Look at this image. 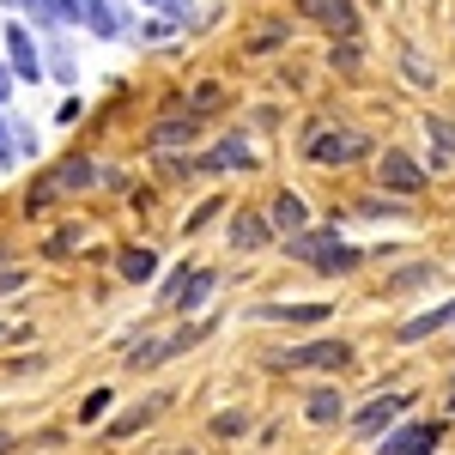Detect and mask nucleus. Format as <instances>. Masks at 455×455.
Instances as JSON below:
<instances>
[{"label":"nucleus","mask_w":455,"mask_h":455,"mask_svg":"<svg viewBox=\"0 0 455 455\" xmlns=\"http://www.w3.org/2000/svg\"><path fill=\"white\" fill-rule=\"evenodd\" d=\"M85 231H92V225H79V219H68V225H61V231H55V237L43 243V255H49V261H61V255H73V249L85 243Z\"/></svg>","instance_id":"obj_19"},{"label":"nucleus","mask_w":455,"mask_h":455,"mask_svg":"<svg viewBox=\"0 0 455 455\" xmlns=\"http://www.w3.org/2000/svg\"><path fill=\"white\" fill-rule=\"evenodd\" d=\"M450 413H455V383H450Z\"/></svg>","instance_id":"obj_36"},{"label":"nucleus","mask_w":455,"mask_h":455,"mask_svg":"<svg viewBox=\"0 0 455 455\" xmlns=\"http://www.w3.org/2000/svg\"><path fill=\"white\" fill-rule=\"evenodd\" d=\"M212 291H219V274H212V267H188V280H182V291H176L171 304H176L182 315H195V310L212 298Z\"/></svg>","instance_id":"obj_16"},{"label":"nucleus","mask_w":455,"mask_h":455,"mask_svg":"<svg viewBox=\"0 0 455 455\" xmlns=\"http://www.w3.org/2000/svg\"><path fill=\"white\" fill-rule=\"evenodd\" d=\"M146 6H158V12H171V19H182V12H188L182 0H146Z\"/></svg>","instance_id":"obj_34"},{"label":"nucleus","mask_w":455,"mask_h":455,"mask_svg":"<svg viewBox=\"0 0 455 455\" xmlns=\"http://www.w3.org/2000/svg\"><path fill=\"white\" fill-rule=\"evenodd\" d=\"M304 419H310V425L347 419V395H340V388H310V401H304Z\"/></svg>","instance_id":"obj_17"},{"label":"nucleus","mask_w":455,"mask_h":455,"mask_svg":"<svg viewBox=\"0 0 455 455\" xmlns=\"http://www.w3.org/2000/svg\"><path fill=\"white\" fill-rule=\"evenodd\" d=\"M31 280V274H25V267H0V291H19V285Z\"/></svg>","instance_id":"obj_32"},{"label":"nucleus","mask_w":455,"mask_h":455,"mask_svg":"<svg viewBox=\"0 0 455 455\" xmlns=\"http://www.w3.org/2000/svg\"><path fill=\"white\" fill-rule=\"evenodd\" d=\"M425 134H431V146H437V164H455V122L431 116V122H425Z\"/></svg>","instance_id":"obj_20"},{"label":"nucleus","mask_w":455,"mask_h":455,"mask_svg":"<svg viewBox=\"0 0 455 455\" xmlns=\"http://www.w3.org/2000/svg\"><path fill=\"white\" fill-rule=\"evenodd\" d=\"M225 237H231V249H237V255H255V249L274 243V225H267V212H237Z\"/></svg>","instance_id":"obj_11"},{"label":"nucleus","mask_w":455,"mask_h":455,"mask_svg":"<svg viewBox=\"0 0 455 455\" xmlns=\"http://www.w3.org/2000/svg\"><path fill=\"white\" fill-rule=\"evenodd\" d=\"M104 407H109V388H92V395L79 401V419L92 425V419H98V413H104Z\"/></svg>","instance_id":"obj_29"},{"label":"nucleus","mask_w":455,"mask_h":455,"mask_svg":"<svg viewBox=\"0 0 455 455\" xmlns=\"http://www.w3.org/2000/svg\"><path fill=\"white\" fill-rule=\"evenodd\" d=\"M12 443H19V437H12V431H0V455H6V450H12Z\"/></svg>","instance_id":"obj_35"},{"label":"nucleus","mask_w":455,"mask_h":455,"mask_svg":"<svg viewBox=\"0 0 455 455\" xmlns=\"http://www.w3.org/2000/svg\"><path fill=\"white\" fill-rule=\"evenodd\" d=\"M285 43V25H261V31H255V43H249V49H255V55H261V49H280Z\"/></svg>","instance_id":"obj_30"},{"label":"nucleus","mask_w":455,"mask_h":455,"mask_svg":"<svg viewBox=\"0 0 455 455\" xmlns=\"http://www.w3.org/2000/svg\"><path fill=\"white\" fill-rule=\"evenodd\" d=\"M12 85H19V79H12V68L0 61V109H6V98H12Z\"/></svg>","instance_id":"obj_33"},{"label":"nucleus","mask_w":455,"mask_h":455,"mask_svg":"<svg viewBox=\"0 0 455 455\" xmlns=\"http://www.w3.org/2000/svg\"><path fill=\"white\" fill-rule=\"evenodd\" d=\"M19 164V152H12V122H6V109H0V171H12Z\"/></svg>","instance_id":"obj_28"},{"label":"nucleus","mask_w":455,"mask_h":455,"mask_svg":"<svg viewBox=\"0 0 455 455\" xmlns=\"http://www.w3.org/2000/svg\"><path fill=\"white\" fill-rule=\"evenodd\" d=\"M212 431H219V437H243V431H249V413H243V407H237V413H219V419H212Z\"/></svg>","instance_id":"obj_25"},{"label":"nucleus","mask_w":455,"mask_h":455,"mask_svg":"<svg viewBox=\"0 0 455 455\" xmlns=\"http://www.w3.org/2000/svg\"><path fill=\"white\" fill-rule=\"evenodd\" d=\"M6 68L19 85H43V49H36L31 25H6Z\"/></svg>","instance_id":"obj_4"},{"label":"nucleus","mask_w":455,"mask_h":455,"mask_svg":"<svg viewBox=\"0 0 455 455\" xmlns=\"http://www.w3.org/2000/svg\"><path fill=\"white\" fill-rule=\"evenodd\" d=\"M55 188H61V195H85V188H98V182H104V171H98V158H85V152H73V158H61V164H55Z\"/></svg>","instance_id":"obj_9"},{"label":"nucleus","mask_w":455,"mask_h":455,"mask_svg":"<svg viewBox=\"0 0 455 455\" xmlns=\"http://www.w3.org/2000/svg\"><path fill=\"white\" fill-rule=\"evenodd\" d=\"M201 134V116L188 109V116H164L158 128H152V152H171V146H195Z\"/></svg>","instance_id":"obj_15"},{"label":"nucleus","mask_w":455,"mask_h":455,"mask_svg":"<svg viewBox=\"0 0 455 455\" xmlns=\"http://www.w3.org/2000/svg\"><path fill=\"white\" fill-rule=\"evenodd\" d=\"M358 261H364V249H347V243H334L328 255H322V261H315V267H322V274H352Z\"/></svg>","instance_id":"obj_21"},{"label":"nucleus","mask_w":455,"mask_h":455,"mask_svg":"<svg viewBox=\"0 0 455 455\" xmlns=\"http://www.w3.org/2000/svg\"><path fill=\"white\" fill-rule=\"evenodd\" d=\"M425 280H437V267H431V261H413V267H401V274L388 280V291H413V285H425Z\"/></svg>","instance_id":"obj_23"},{"label":"nucleus","mask_w":455,"mask_h":455,"mask_svg":"<svg viewBox=\"0 0 455 455\" xmlns=\"http://www.w3.org/2000/svg\"><path fill=\"white\" fill-rule=\"evenodd\" d=\"M443 328H455V298H450V304H437V310H419L413 322H401V328H395V340H401V347H413V340L443 334Z\"/></svg>","instance_id":"obj_13"},{"label":"nucleus","mask_w":455,"mask_h":455,"mask_svg":"<svg viewBox=\"0 0 455 455\" xmlns=\"http://www.w3.org/2000/svg\"><path fill=\"white\" fill-rule=\"evenodd\" d=\"M377 182H383L388 195H419V188H425V164L413 158V152L388 146V152H383V164H377Z\"/></svg>","instance_id":"obj_6"},{"label":"nucleus","mask_w":455,"mask_h":455,"mask_svg":"<svg viewBox=\"0 0 455 455\" xmlns=\"http://www.w3.org/2000/svg\"><path fill=\"white\" fill-rule=\"evenodd\" d=\"M334 243H340V219H334V225H304V231H291V237H285V255H298V261H322Z\"/></svg>","instance_id":"obj_8"},{"label":"nucleus","mask_w":455,"mask_h":455,"mask_svg":"<svg viewBox=\"0 0 455 455\" xmlns=\"http://www.w3.org/2000/svg\"><path fill=\"white\" fill-rule=\"evenodd\" d=\"M49 68H55V79H73V55L68 49H49Z\"/></svg>","instance_id":"obj_31"},{"label":"nucleus","mask_w":455,"mask_h":455,"mask_svg":"<svg viewBox=\"0 0 455 455\" xmlns=\"http://www.w3.org/2000/svg\"><path fill=\"white\" fill-rule=\"evenodd\" d=\"M249 322H274V328H298V322H328V304H255Z\"/></svg>","instance_id":"obj_14"},{"label":"nucleus","mask_w":455,"mask_h":455,"mask_svg":"<svg viewBox=\"0 0 455 455\" xmlns=\"http://www.w3.org/2000/svg\"><path fill=\"white\" fill-rule=\"evenodd\" d=\"M0 6H12V0H0Z\"/></svg>","instance_id":"obj_37"},{"label":"nucleus","mask_w":455,"mask_h":455,"mask_svg":"<svg viewBox=\"0 0 455 455\" xmlns=\"http://www.w3.org/2000/svg\"><path fill=\"white\" fill-rule=\"evenodd\" d=\"M401 73H407V79H413V85H437V73L425 68L419 55H401Z\"/></svg>","instance_id":"obj_27"},{"label":"nucleus","mask_w":455,"mask_h":455,"mask_svg":"<svg viewBox=\"0 0 455 455\" xmlns=\"http://www.w3.org/2000/svg\"><path fill=\"white\" fill-rule=\"evenodd\" d=\"M164 407H171V395H164V388H158V395H146V401H134V407H128V413H122V419L109 425L104 437H109V443H122V437H134V431H146V425L158 419V413H164Z\"/></svg>","instance_id":"obj_10"},{"label":"nucleus","mask_w":455,"mask_h":455,"mask_svg":"<svg viewBox=\"0 0 455 455\" xmlns=\"http://www.w3.org/2000/svg\"><path fill=\"white\" fill-rule=\"evenodd\" d=\"M188 171L201 176H225V171H255V152L243 146V134H225V140L212 146V152H201V158H188Z\"/></svg>","instance_id":"obj_7"},{"label":"nucleus","mask_w":455,"mask_h":455,"mask_svg":"<svg viewBox=\"0 0 455 455\" xmlns=\"http://www.w3.org/2000/svg\"><path fill=\"white\" fill-rule=\"evenodd\" d=\"M219 212H225V201H219V195H212V201H201V207L188 212V225H182V231H201V225H207V219H219Z\"/></svg>","instance_id":"obj_26"},{"label":"nucleus","mask_w":455,"mask_h":455,"mask_svg":"<svg viewBox=\"0 0 455 455\" xmlns=\"http://www.w3.org/2000/svg\"><path fill=\"white\" fill-rule=\"evenodd\" d=\"M116 267H122V280H134V285H140V280H152V274H158V255H152V249H122V255H116Z\"/></svg>","instance_id":"obj_18"},{"label":"nucleus","mask_w":455,"mask_h":455,"mask_svg":"<svg viewBox=\"0 0 455 455\" xmlns=\"http://www.w3.org/2000/svg\"><path fill=\"white\" fill-rule=\"evenodd\" d=\"M298 19H310L328 36H358V6L352 0H298Z\"/></svg>","instance_id":"obj_5"},{"label":"nucleus","mask_w":455,"mask_h":455,"mask_svg":"<svg viewBox=\"0 0 455 455\" xmlns=\"http://www.w3.org/2000/svg\"><path fill=\"white\" fill-rule=\"evenodd\" d=\"M55 195H61V188H55V176H36L31 188H25V219H36V212L49 207V201H55Z\"/></svg>","instance_id":"obj_22"},{"label":"nucleus","mask_w":455,"mask_h":455,"mask_svg":"<svg viewBox=\"0 0 455 455\" xmlns=\"http://www.w3.org/2000/svg\"><path fill=\"white\" fill-rule=\"evenodd\" d=\"M407 407H413V395H401V388H395V395H377V401H364V407H358L347 425H352V437H383V431L401 419Z\"/></svg>","instance_id":"obj_3"},{"label":"nucleus","mask_w":455,"mask_h":455,"mask_svg":"<svg viewBox=\"0 0 455 455\" xmlns=\"http://www.w3.org/2000/svg\"><path fill=\"white\" fill-rule=\"evenodd\" d=\"M310 158L315 164H358V158H371V134L364 128H322V134H310Z\"/></svg>","instance_id":"obj_2"},{"label":"nucleus","mask_w":455,"mask_h":455,"mask_svg":"<svg viewBox=\"0 0 455 455\" xmlns=\"http://www.w3.org/2000/svg\"><path fill=\"white\" fill-rule=\"evenodd\" d=\"M267 225H274V237H291V231H304V225H310V207H304V195L280 188V195H274V207H267Z\"/></svg>","instance_id":"obj_12"},{"label":"nucleus","mask_w":455,"mask_h":455,"mask_svg":"<svg viewBox=\"0 0 455 455\" xmlns=\"http://www.w3.org/2000/svg\"><path fill=\"white\" fill-rule=\"evenodd\" d=\"M352 347L347 340H304V347H285L267 358V371H347Z\"/></svg>","instance_id":"obj_1"},{"label":"nucleus","mask_w":455,"mask_h":455,"mask_svg":"<svg viewBox=\"0 0 455 455\" xmlns=\"http://www.w3.org/2000/svg\"><path fill=\"white\" fill-rule=\"evenodd\" d=\"M164 358H171V347H164V340H152V347H134L128 364H134V371H152V364H164Z\"/></svg>","instance_id":"obj_24"}]
</instances>
